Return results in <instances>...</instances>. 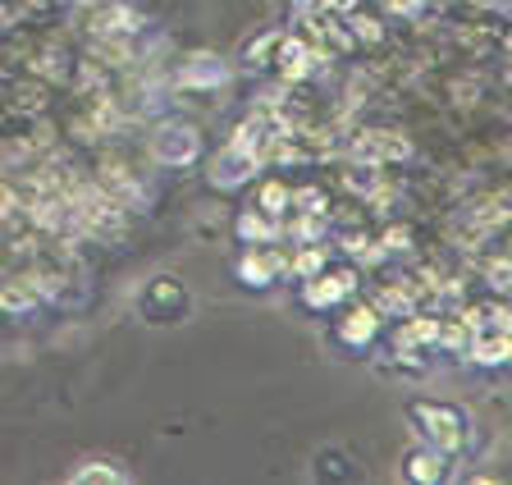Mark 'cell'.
Wrapping results in <instances>:
<instances>
[{
  "instance_id": "cell-1",
  "label": "cell",
  "mask_w": 512,
  "mask_h": 485,
  "mask_svg": "<svg viewBox=\"0 0 512 485\" xmlns=\"http://www.w3.org/2000/svg\"><path fill=\"white\" fill-rule=\"evenodd\" d=\"M412 421L421 431V440L430 449L448 453V458L462 453V444H467V417L458 408H448V403H412Z\"/></svg>"
},
{
  "instance_id": "cell-2",
  "label": "cell",
  "mask_w": 512,
  "mask_h": 485,
  "mask_svg": "<svg viewBox=\"0 0 512 485\" xmlns=\"http://www.w3.org/2000/svg\"><path fill=\"white\" fill-rule=\"evenodd\" d=\"M202 156V133L197 124H183V119H170L151 133V161L156 165H170V170H183Z\"/></svg>"
},
{
  "instance_id": "cell-3",
  "label": "cell",
  "mask_w": 512,
  "mask_h": 485,
  "mask_svg": "<svg viewBox=\"0 0 512 485\" xmlns=\"http://www.w3.org/2000/svg\"><path fill=\"white\" fill-rule=\"evenodd\" d=\"M357 289V275L352 270H316V275H307L302 280V302H307L311 312H330V307H339L348 293Z\"/></svg>"
},
{
  "instance_id": "cell-4",
  "label": "cell",
  "mask_w": 512,
  "mask_h": 485,
  "mask_svg": "<svg viewBox=\"0 0 512 485\" xmlns=\"http://www.w3.org/2000/svg\"><path fill=\"white\" fill-rule=\"evenodd\" d=\"M256 165H261V156H256L252 147H243V142H229V147L220 151L211 161V170H206V179H211V188H238L247 184L256 174Z\"/></svg>"
},
{
  "instance_id": "cell-5",
  "label": "cell",
  "mask_w": 512,
  "mask_h": 485,
  "mask_svg": "<svg viewBox=\"0 0 512 485\" xmlns=\"http://www.w3.org/2000/svg\"><path fill=\"white\" fill-rule=\"evenodd\" d=\"M229 65H224L220 55H211V51H197V55H188L179 65V83L188 87V92H220L224 83H229Z\"/></svg>"
},
{
  "instance_id": "cell-6",
  "label": "cell",
  "mask_w": 512,
  "mask_h": 485,
  "mask_svg": "<svg viewBox=\"0 0 512 485\" xmlns=\"http://www.w3.org/2000/svg\"><path fill=\"white\" fill-rule=\"evenodd\" d=\"M188 307H192V298L174 280H165V275L142 289V312H147L151 321H179V316H188Z\"/></svg>"
},
{
  "instance_id": "cell-7",
  "label": "cell",
  "mask_w": 512,
  "mask_h": 485,
  "mask_svg": "<svg viewBox=\"0 0 512 485\" xmlns=\"http://www.w3.org/2000/svg\"><path fill=\"white\" fill-rule=\"evenodd\" d=\"M275 65H279V74H284L288 83H298V78H307L311 69L320 65V51L302 33H284L279 37V46H275Z\"/></svg>"
},
{
  "instance_id": "cell-8",
  "label": "cell",
  "mask_w": 512,
  "mask_h": 485,
  "mask_svg": "<svg viewBox=\"0 0 512 485\" xmlns=\"http://www.w3.org/2000/svg\"><path fill=\"white\" fill-rule=\"evenodd\" d=\"M275 275H288V257L275 248H266L261 243V252H243V261H238V280L252 284V289H266V284H275Z\"/></svg>"
},
{
  "instance_id": "cell-9",
  "label": "cell",
  "mask_w": 512,
  "mask_h": 485,
  "mask_svg": "<svg viewBox=\"0 0 512 485\" xmlns=\"http://www.w3.org/2000/svg\"><path fill=\"white\" fill-rule=\"evenodd\" d=\"M352 156L366 165H384V161H398V156H407V142L403 138H389V129H371L362 133V138L352 142Z\"/></svg>"
},
{
  "instance_id": "cell-10",
  "label": "cell",
  "mask_w": 512,
  "mask_h": 485,
  "mask_svg": "<svg viewBox=\"0 0 512 485\" xmlns=\"http://www.w3.org/2000/svg\"><path fill=\"white\" fill-rule=\"evenodd\" d=\"M375 335H380V312L375 307H352L339 321V344H348V348H366Z\"/></svg>"
},
{
  "instance_id": "cell-11",
  "label": "cell",
  "mask_w": 512,
  "mask_h": 485,
  "mask_svg": "<svg viewBox=\"0 0 512 485\" xmlns=\"http://www.w3.org/2000/svg\"><path fill=\"white\" fill-rule=\"evenodd\" d=\"M407 476L412 481H421V485H439V481H448V453H439V449H416L412 458H407Z\"/></svg>"
},
{
  "instance_id": "cell-12",
  "label": "cell",
  "mask_w": 512,
  "mask_h": 485,
  "mask_svg": "<svg viewBox=\"0 0 512 485\" xmlns=\"http://www.w3.org/2000/svg\"><path fill=\"white\" fill-rule=\"evenodd\" d=\"M238 238H243V243H275V238H279V220L266 216L261 206H252V211H243V216H238Z\"/></svg>"
},
{
  "instance_id": "cell-13",
  "label": "cell",
  "mask_w": 512,
  "mask_h": 485,
  "mask_svg": "<svg viewBox=\"0 0 512 485\" xmlns=\"http://www.w3.org/2000/svg\"><path fill=\"white\" fill-rule=\"evenodd\" d=\"M256 206H261L266 216L279 220L288 206H293V188H288L284 179H266V184H261V193H256Z\"/></svg>"
},
{
  "instance_id": "cell-14",
  "label": "cell",
  "mask_w": 512,
  "mask_h": 485,
  "mask_svg": "<svg viewBox=\"0 0 512 485\" xmlns=\"http://www.w3.org/2000/svg\"><path fill=\"white\" fill-rule=\"evenodd\" d=\"M69 481H78V485H124L128 472L115 467V463H92V467H78Z\"/></svg>"
},
{
  "instance_id": "cell-15",
  "label": "cell",
  "mask_w": 512,
  "mask_h": 485,
  "mask_svg": "<svg viewBox=\"0 0 512 485\" xmlns=\"http://www.w3.org/2000/svg\"><path fill=\"white\" fill-rule=\"evenodd\" d=\"M348 37H357V42H380L384 28L375 14H362V10H352L348 14Z\"/></svg>"
},
{
  "instance_id": "cell-16",
  "label": "cell",
  "mask_w": 512,
  "mask_h": 485,
  "mask_svg": "<svg viewBox=\"0 0 512 485\" xmlns=\"http://www.w3.org/2000/svg\"><path fill=\"white\" fill-rule=\"evenodd\" d=\"M279 37H284V33H266V37H261V42H252V46H247V55H243V65H247V69H261V65H270V60H275V46H279Z\"/></svg>"
},
{
  "instance_id": "cell-17",
  "label": "cell",
  "mask_w": 512,
  "mask_h": 485,
  "mask_svg": "<svg viewBox=\"0 0 512 485\" xmlns=\"http://www.w3.org/2000/svg\"><path fill=\"white\" fill-rule=\"evenodd\" d=\"M288 270H293V275H302V280H307V275H316V270H325V248L293 252V257H288Z\"/></svg>"
},
{
  "instance_id": "cell-18",
  "label": "cell",
  "mask_w": 512,
  "mask_h": 485,
  "mask_svg": "<svg viewBox=\"0 0 512 485\" xmlns=\"http://www.w3.org/2000/svg\"><path fill=\"white\" fill-rule=\"evenodd\" d=\"M293 211L320 216V211H325V193H320V188H293Z\"/></svg>"
},
{
  "instance_id": "cell-19",
  "label": "cell",
  "mask_w": 512,
  "mask_h": 485,
  "mask_svg": "<svg viewBox=\"0 0 512 485\" xmlns=\"http://www.w3.org/2000/svg\"><path fill=\"white\" fill-rule=\"evenodd\" d=\"M10 211H14V193L10 188H0V216H10Z\"/></svg>"
}]
</instances>
